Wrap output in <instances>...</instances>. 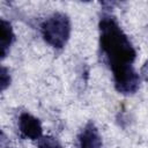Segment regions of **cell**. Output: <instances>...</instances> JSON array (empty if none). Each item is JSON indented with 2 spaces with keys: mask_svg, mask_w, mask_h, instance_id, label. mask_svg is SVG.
<instances>
[{
  "mask_svg": "<svg viewBox=\"0 0 148 148\" xmlns=\"http://www.w3.org/2000/svg\"><path fill=\"white\" fill-rule=\"evenodd\" d=\"M99 47L113 74L117 91L134 94L140 86V76L133 68L136 52L117 18L110 13H103L99 23Z\"/></svg>",
  "mask_w": 148,
  "mask_h": 148,
  "instance_id": "6da1fadb",
  "label": "cell"
},
{
  "mask_svg": "<svg viewBox=\"0 0 148 148\" xmlns=\"http://www.w3.org/2000/svg\"><path fill=\"white\" fill-rule=\"evenodd\" d=\"M44 40L54 49H62L71 36V21L62 13H54L42 23Z\"/></svg>",
  "mask_w": 148,
  "mask_h": 148,
  "instance_id": "7a4b0ae2",
  "label": "cell"
},
{
  "mask_svg": "<svg viewBox=\"0 0 148 148\" xmlns=\"http://www.w3.org/2000/svg\"><path fill=\"white\" fill-rule=\"evenodd\" d=\"M18 130L23 138L30 139V140L40 139L43 134L40 121L28 112L21 113L18 118Z\"/></svg>",
  "mask_w": 148,
  "mask_h": 148,
  "instance_id": "3957f363",
  "label": "cell"
},
{
  "mask_svg": "<svg viewBox=\"0 0 148 148\" xmlns=\"http://www.w3.org/2000/svg\"><path fill=\"white\" fill-rule=\"evenodd\" d=\"M80 148H102V138L94 123L89 121L79 134Z\"/></svg>",
  "mask_w": 148,
  "mask_h": 148,
  "instance_id": "277c9868",
  "label": "cell"
},
{
  "mask_svg": "<svg viewBox=\"0 0 148 148\" xmlns=\"http://www.w3.org/2000/svg\"><path fill=\"white\" fill-rule=\"evenodd\" d=\"M15 39V35L13 31V28L9 22L1 18V37H0V50H1V58L3 59L8 51L10 45L13 44Z\"/></svg>",
  "mask_w": 148,
  "mask_h": 148,
  "instance_id": "5b68a950",
  "label": "cell"
},
{
  "mask_svg": "<svg viewBox=\"0 0 148 148\" xmlns=\"http://www.w3.org/2000/svg\"><path fill=\"white\" fill-rule=\"evenodd\" d=\"M38 148H62L61 145L52 136H44L39 140Z\"/></svg>",
  "mask_w": 148,
  "mask_h": 148,
  "instance_id": "8992f818",
  "label": "cell"
},
{
  "mask_svg": "<svg viewBox=\"0 0 148 148\" xmlns=\"http://www.w3.org/2000/svg\"><path fill=\"white\" fill-rule=\"evenodd\" d=\"M9 84H10L9 72L5 66H2L1 67V72H0V89H1V91H3Z\"/></svg>",
  "mask_w": 148,
  "mask_h": 148,
  "instance_id": "52a82bcc",
  "label": "cell"
}]
</instances>
